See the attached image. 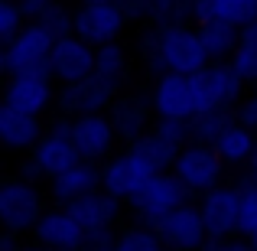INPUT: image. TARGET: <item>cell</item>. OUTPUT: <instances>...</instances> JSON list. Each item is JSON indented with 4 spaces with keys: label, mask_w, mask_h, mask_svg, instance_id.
<instances>
[{
    "label": "cell",
    "mask_w": 257,
    "mask_h": 251,
    "mask_svg": "<svg viewBox=\"0 0 257 251\" xmlns=\"http://www.w3.org/2000/svg\"><path fill=\"white\" fill-rule=\"evenodd\" d=\"M144 59L153 72H179V75H195L205 69L212 59L205 52V43L199 36L195 23H176V26H150L140 39Z\"/></svg>",
    "instance_id": "obj_1"
},
{
    "label": "cell",
    "mask_w": 257,
    "mask_h": 251,
    "mask_svg": "<svg viewBox=\"0 0 257 251\" xmlns=\"http://www.w3.org/2000/svg\"><path fill=\"white\" fill-rule=\"evenodd\" d=\"M52 46H56V36H52L46 26H39L36 20L23 26L17 39L4 46V72L7 75H49L52 78Z\"/></svg>",
    "instance_id": "obj_2"
},
{
    "label": "cell",
    "mask_w": 257,
    "mask_h": 251,
    "mask_svg": "<svg viewBox=\"0 0 257 251\" xmlns=\"http://www.w3.org/2000/svg\"><path fill=\"white\" fill-rule=\"evenodd\" d=\"M244 78L234 72L231 62H208L205 69H199L192 75V92L199 111H218V108H238L241 98L247 95Z\"/></svg>",
    "instance_id": "obj_3"
},
{
    "label": "cell",
    "mask_w": 257,
    "mask_h": 251,
    "mask_svg": "<svg viewBox=\"0 0 257 251\" xmlns=\"http://www.w3.org/2000/svg\"><path fill=\"white\" fill-rule=\"evenodd\" d=\"M189 196H192V189H186V183H182L173 170H166V173H153L150 183H147V186L131 199V212L137 215L140 225L153 228L160 219H166V215L176 212L179 206H186Z\"/></svg>",
    "instance_id": "obj_4"
},
{
    "label": "cell",
    "mask_w": 257,
    "mask_h": 251,
    "mask_svg": "<svg viewBox=\"0 0 257 251\" xmlns=\"http://www.w3.org/2000/svg\"><path fill=\"white\" fill-rule=\"evenodd\" d=\"M127 23H131L127 10L114 0H82L75 10V36H82L94 49L107 43H120Z\"/></svg>",
    "instance_id": "obj_5"
},
{
    "label": "cell",
    "mask_w": 257,
    "mask_h": 251,
    "mask_svg": "<svg viewBox=\"0 0 257 251\" xmlns=\"http://www.w3.org/2000/svg\"><path fill=\"white\" fill-rule=\"evenodd\" d=\"M43 212V193L30 180H7L0 186V225L10 235L33 232Z\"/></svg>",
    "instance_id": "obj_6"
},
{
    "label": "cell",
    "mask_w": 257,
    "mask_h": 251,
    "mask_svg": "<svg viewBox=\"0 0 257 251\" xmlns=\"http://www.w3.org/2000/svg\"><path fill=\"white\" fill-rule=\"evenodd\" d=\"M173 173L186 183V189L192 193H208V189L221 186V176H225V160L215 153L212 144H186L176 157Z\"/></svg>",
    "instance_id": "obj_7"
},
{
    "label": "cell",
    "mask_w": 257,
    "mask_h": 251,
    "mask_svg": "<svg viewBox=\"0 0 257 251\" xmlns=\"http://www.w3.org/2000/svg\"><path fill=\"white\" fill-rule=\"evenodd\" d=\"M150 105H153V114L163 121H192L199 114L195 92H192V75H179V72L157 75L153 92H150Z\"/></svg>",
    "instance_id": "obj_8"
},
{
    "label": "cell",
    "mask_w": 257,
    "mask_h": 251,
    "mask_svg": "<svg viewBox=\"0 0 257 251\" xmlns=\"http://www.w3.org/2000/svg\"><path fill=\"white\" fill-rule=\"evenodd\" d=\"M69 124H72V118H59L56 124L49 127V134H43V140L33 147V157L30 160L36 163L39 176H46V180H56L59 173L72 170L78 160H82L78 147L72 144Z\"/></svg>",
    "instance_id": "obj_9"
},
{
    "label": "cell",
    "mask_w": 257,
    "mask_h": 251,
    "mask_svg": "<svg viewBox=\"0 0 257 251\" xmlns=\"http://www.w3.org/2000/svg\"><path fill=\"white\" fill-rule=\"evenodd\" d=\"M150 176H153V170L127 147L124 153L107 157V163L101 166V189L111 193L114 199H120V202H131L134 196L150 183Z\"/></svg>",
    "instance_id": "obj_10"
},
{
    "label": "cell",
    "mask_w": 257,
    "mask_h": 251,
    "mask_svg": "<svg viewBox=\"0 0 257 251\" xmlns=\"http://www.w3.org/2000/svg\"><path fill=\"white\" fill-rule=\"evenodd\" d=\"M199 212L208 228V238H238L241 186H215L208 193H202Z\"/></svg>",
    "instance_id": "obj_11"
},
{
    "label": "cell",
    "mask_w": 257,
    "mask_h": 251,
    "mask_svg": "<svg viewBox=\"0 0 257 251\" xmlns=\"http://www.w3.org/2000/svg\"><path fill=\"white\" fill-rule=\"evenodd\" d=\"M153 232L160 235V241L170 251H199L208 241V228L202 222V212L192 202H186L176 212H170L166 219H160L153 225Z\"/></svg>",
    "instance_id": "obj_12"
},
{
    "label": "cell",
    "mask_w": 257,
    "mask_h": 251,
    "mask_svg": "<svg viewBox=\"0 0 257 251\" xmlns=\"http://www.w3.org/2000/svg\"><path fill=\"white\" fill-rule=\"evenodd\" d=\"M117 92L107 88L98 75H88L82 82H72V85H62L59 88V98H56V108L62 118H82V114H101L114 105Z\"/></svg>",
    "instance_id": "obj_13"
},
{
    "label": "cell",
    "mask_w": 257,
    "mask_h": 251,
    "mask_svg": "<svg viewBox=\"0 0 257 251\" xmlns=\"http://www.w3.org/2000/svg\"><path fill=\"white\" fill-rule=\"evenodd\" d=\"M69 134H72V144L82 153V160H91V163H101L104 157H111L114 144L120 140L114 124H111V118H107V111L72 118Z\"/></svg>",
    "instance_id": "obj_14"
},
{
    "label": "cell",
    "mask_w": 257,
    "mask_h": 251,
    "mask_svg": "<svg viewBox=\"0 0 257 251\" xmlns=\"http://www.w3.org/2000/svg\"><path fill=\"white\" fill-rule=\"evenodd\" d=\"M94 62H98V49L75 33L56 39V46H52V78L59 85H72L94 75Z\"/></svg>",
    "instance_id": "obj_15"
},
{
    "label": "cell",
    "mask_w": 257,
    "mask_h": 251,
    "mask_svg": "<svg viewBox=\"0 0 257 251\" xmlns=\"http://www.w3.org/2000/svg\"><path fill=\"white\" fill-rule=\"evenodd\" d=\"M33 235H36V245L49 251H85V228L78 225V219L65 206L46 209Z\"/></svg>",
    "instance_id": "obj_16"
},
{
    "label": "cell",
    "mask_w": 257,
    "mask_h": 251,
    "mask_svg": "<svg viewBox=\"0 0 257 251\" xmlns=\"http://www.w3.org/2000/svg\"><path fill=\"white\" fill-rule=\"evenodd\" d=\"M72 215L78 219V225L85 228V238L88 235H114V225L120 219V199H114L111 193L98 189L91 196H82V199L69 202Z\"/></svg>",
    "instance_id": "obj_17"
},
{
    "label": "cell",
    "mask_w": 257,
    "mask_h": 251,
    "mask_svg": "<svg viewBox=\"0 0 257 251\" xmlns=\"http://www.w3.org/2000/svg\"><path fill=\"white\" fill-rule=\"evenodd\" d=\"M56 98L59 92L52 88L49 75H10L4 92V105L20 108L26 114H39V118L56 105Z\"/></svg>",
    "instance_id": "obj_18"
},
{
    "label": "cell",
    "mask_w": 257,
    "mask_h": 251,
    "mask_svg": "<svg viewBox=\"0 0 257 251\" xmlns=\"http://www.w3.org/2000/svg\"><path fill=\"white\" fill-rule=\"evenodd\" d=\"M107 118H111L117 137L131 147L134 140L144 137V134L153 127L150 124L153 105H150V98H144V95H117V98H114V105L107 108Z\"/></svg>",
    "instance_id": "obj_19"
},
{
    "label": "cell",
    "mask_w": 257,
    "mask_h": 251,
    "mask_svg": "<svg viewBox=\"0 0 257 251\" xmlns=\"http://www.w3.org/2000/svg\"><path fill=\"white\" fill-rule=\"evenodd\" d=\"M98 189H101V166L91 163V160H78L72 170L49 180V193L59 206H69V202L82 199V196L98 193Z\"/></svg>",
    "instance_id": "obj_20"
},
{
    "label": "cell",
    "mask_w": 257,
    "mask_h": 251,
    "mask_svg": "<svg viewBox=\"0 0 257 251\" xmlns=\"http://www.w3.org/2000/svg\"><path fill=\"white\" fill-rule=\"evenodd\" d=\"M0 137L10 150H33L43 140V121L39 114H26L20 108H0Z\"/></svg>",
    "instance_id": "obj_21"
},
{
    "label": "cell",
    "mask_w": 257,
    "mask_h": 251,
    "mask_svg": "<svg viewBox=\"0 0 257 251\" xmlns=\"http://www.w3.org/2000/svg\"><path fill=\"white\" fill-rule=\"evenodd\" d=\"M205 20L247 26L257 20V0H192V23H205Z\"/></svg>",
    "instance_id": "obj_22"
},
{
    "label": "cell",
    "mask_w": 257,
    "mask_h": 251,
    "mask_svg": "<svg viewBox=\"0 0 257 251\" xmlns=\"http://www.w3.org/2000/svg\"><path fill=\"white\" fill-rule=\"evenodd\" d=\"M215 153L225 160V166H244L251 163V157L257 153V134L251 127H244L241 121H231L225 131L215 137Z\"/></svg>",
    "instance_id": "obj_23"
},
{
    "label": "cell",
    "mask_w": 257,
    "mask_h": 251,
    "mask_svg": "<svg viewBox=\"0 0 257 251\" xmlns=\"http://www.w3.org/2000/svg\"><path fill=\"white\" fill-rule=\"evenodd\" d=\"M131 150L137 153V157L144 160V163L150 166L153 173H166V170L176 166V157H179L182 147L173 144V140L166 137V134H160L157 127H150L144 137H137V140L131 144Z\"/></svg>",
    "instance_id": "obj_24"
},
{
    "label": "cell",
    "mask_w": 257,
    "mask_h": 251,
    "mask_svg": "<svg viewBox=\"0 0 257 251\" xmlns=\"http://www.w3.org/2000/svg\"><path fill=\"white\" fill-rule=\"evenodd\" d=\"M199 26V36L205 43V52L212 62H228L238 49V39H241V26L231 23H221V20H205V23H195Z\"/></svg>",
    "instance_id": "obj_25"
},
{
    "label": "cell",
    "mask_w": 257,
    "mask_h": 251,
    "mask_svg": "<svg viewBox=\"0 0 257 251\" xmlns=\"http://www.w3.org/2000/svg\"><path fill=\"white\" fill-rule=\"evenodd\" d=\"M94 75H98L107 88H114V92L120 95V88L127 85V78H131V56H127L124 46L120 43L101 46L98 62H94Z\"/></svg>",
    "instance_id": "obj_26"
},
{
    "label": "cell",
    "mask_w": 257,
    "mask_h": 251,
    "mask_svg": "<svg viewBox=\"0 0 257 251\" xmlns=\"http://www.w3.org/2000/svg\"><path fill=\"white\" fill-rule=\"evenodd\" d=\"M228 62L234 65V72H238L247 85H257V20L247 23V26H241L238 49H234V56L228 59Z\"/></svg>",
    "instance_id": "obj_27"
},
{
    "label": "cell",
    "mask_w": 257,
    "mask_h": 251,
    "mask_svg": "<svg viewBox=\"0 0 257 251\" xmlns=\"http://www.w3.org/2000/svg\"><path fill=\"white\" fill-rule=\"evenodd\" d=\"M234 121L231 108H218V111H199L192 121H189V137L192 144H215L221 131Z\"/></svg>",
    "instance_id": "obj_28"
},
{
    "label": "cell",
    "mask_w": 257,
    "mask_h": 251,
    "mask_svg": "<svg viewBox=\"0 0 257 251\" xmlns=\"http://www.w3.org/2000/svg\"><path fill=\"white\" fill-rule=\"evenodd\" d=\"M104 251H166V245L150 225H127L120 235H114L111 248Z\"/></svg>",
    "instance_id": "obj_29"
},
{
    "label": "cell",
    "mask_w": 257,
    "mask_h": 251,
    "mask_svg": "<svg viewBox=\"0 0 257 251\" xmlns=\"http://www.w3.org/2000/svg\"><path fill=\"white\" fill-rule=\"evenodd\" d=\"M33 20H36L39 26H46V30H49L56 39L72 36V33H75V10H69V7H65V0H56V4L43 7V10H39Z\"/></svg>",
    "instance_id": "obj_30"
},
{
    "label": "cell",
    "mask_w": 257,
    "mask_h": 251,
    "mask_svg": "<svg viewBox=\"0 0 257 251\" xmlns=\"http://www.w3.org/2000/svg\"><path fill=\"white\" fill-rule=\"evenodd\" d=\"M238 235L241 238H257V183L247 180L241 186V219H238Z\"/></svg>",
    "instance_id": "obj_31"
},
{
    "label": "cell",
    "mask_w": 257,
    "mask_h": 251,
    "mask_svg": "<svg viewBox=\"0 0 257 251\" xmlns=\"http://www.w3.org/2000/svg\"><path fill=\"white\" fill-rule=\"evenodd\" d=\"M26 23H30V17H26V10L20 7V0H4V4H0V43L4 46L10 43V39H17Z\"/></svg>",
    "instance_id": "obj_32"
},
{
    "label": "cell",
    "mask_w": 257,
    "mask_h": 251,
    "mask_svg": "<svg viewBox=\"0 0 257 251\" xmlns=\"http://www.w3.org/2000/svg\"><path fill=\"white\" fill-rule=\"evenodd\" d=\"M234 121H241L244 127L257 131V85H251V92L241 98V105L234 108Z\"/></svg>",
    "instance_id": "obj_33"
},
{
    "label": "cell",
    "mask_w": 257,
    "mask_h": 251,
    "mask_svg": "<svg viewBox=\"0 0 257 251\" xmlns=\"http://www.w3.org/2000/svg\"><path fill=\"white\" fill-rule=\"evenodd\" d=\"M49 4H56V0H20V7H23V10H26V17H36V13L39 10H43V7H49Z\"/></svg>",
    "instance_id": "obj_34"
},
{
    "label": "cell",
    "mask_w": 257,
    "mask_h": 251,
    "mask_svg": "<svg viewBox=\"0 0 257 251\" xmlns=\"http://www.w3.org/2000/svg\"><path fill=\"white\" fill-rule=\"evenodd\" d=\"M199 251H228V238H208Z\"/></svg>",
    "instance_id": "obj_35"
},
{
    "label": "cell",
    "mask_w": 257,
    "mask_h": 251,
    "mask_svg": "<svg viewBox=\"0 0 257 251\" xmlns=\"http://www.w3.org/2000/svg\"><path fill=\"white\" fill-rule=\"evenodd\" d=\"M0 251H20V245H17V235H10V232H7V235H4V241H0Z\"/></svg>",
    "instance_id": "obj_36"
},
{
    "label": "cell",
    "mask_w": 257,
    "mask_h": 251,
    "mask_svg": "<svg viewBox=\"0 0 257 251\" xmlns=\"http://www.w3.org/2000/svg\"><path fill=\"white\" fill-rule=\"evenodd\" d=\"M251 180L257 183V153H254V157H251Z\"/></svg>",
    "instance_id": "obj_37"
},
{
    "label": "cell",
    "mask_w": 257,
    "mask_h": 251,
    "mask_svg": "<svg viewBox=\"0 0 257 251\" xmlns=\"http://www.w3.org/2000/svg\"><path fill=\"white\" fill-rule=\"evenodd\" d=\"M20 251H49V248H43V245H33V248H26V245H23Z\"/></svg>",
    "instance_id": "obj_38"
}]
</instances>
